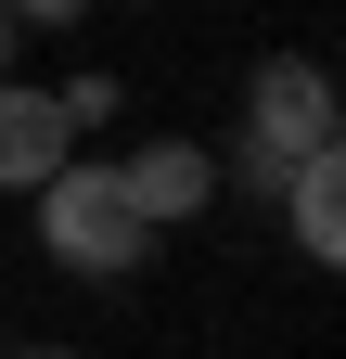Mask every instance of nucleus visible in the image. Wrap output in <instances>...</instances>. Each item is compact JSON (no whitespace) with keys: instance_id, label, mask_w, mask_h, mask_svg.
<instances>
[{"instance_id":"7ed1b4c3","label":"nucleus","mask_w":346,"mask_h":359,"mask_svg":"<svg viewBox=\"0 0 346 359\" xmlns=\"http://www.w3.org/2000/svg\"><path fill=\"white\" fill-rule=\"evenodd\" d=\"M116 180H128V205H141L154 231H180V218L219 205V154L180 142V128H167V142H141V154H116Z\"/></svg>"},{"instance_id":"f257e3e1","label":"nucleus","mask_w":346,"mask_h":359,"mask_svg":"<svg viewBox=\"0 0 346 359\" xmlns=\"http://www.w3.org/2000/svg\"><path fill=\"white\" fill-rule=\"evenodd\" d=\"M39 244H52V269H77V283H128V269L154 257V218L128 205L116 154H64L39 180Z\"/></svg>"},{"instance_id":"6e6552de","label":"nucleus","mask_w":346,"mask_h":359,"mask_svg":"<svg viewBox=\"0 0 346 359\" xmlns=\"http://www.w3.org/2000/svg\"><path fill=\"white\" fill-rule=\"evenodd\" d=\"M39 359H77V346H39Z\"/></svg>"},{"instance_id":"423d86ee","label":"nucleus","mask_w":346,"mask_h":359,"mask_svg":"<svg viewBox=\"0 0 346 359\" xmlns=\"http://www.w3.org/2000/svg\"><path fill=\"white\" fill-rule=\"evenodd\" d=\"M0 13H13V26H52V39H64L77 13H90V0H0Z\"/></svg>"},{"instance_id":"f03ea898","label":"nucleus","mask_w":346,"mask_h":359,"mask_svg":"<svg viewBox=\"0 0 346 359\" xmlns=\"http://www.w3.org/2000/svg\"><path fill=\"white\" fill-rule=\"evenodd\" d=\"M321 142H346V116H333V65L321 52H270L256 65V90H244V180L270 193V180L295 167V154H321Z\"/></svg>"},{"instance_id":"20e7f679","label":"nucleus","mask_w":346,"mask_h":359,"mask_svg":"<svg viewBox=\"0 0 346 359\" xmlns=\"http://www.w3.org/2000/svg\"><path fill=\"white\" fill-rule=\"evenodd\" d=\"M77 154V116L52 103V90H26V77H0V193H39Z\"/></svg>"},{"instance_id":"39448f33","label":"nucleus","mask_w":346,"mask_h":359,"mask_svg":"<svg viewBox=\"0 0 346 359\" xmlns=\"http://www.w3.org/2000/svg\"><path fill=\"white\" fill-rule=\"evenodd\" d=\"M270 193H282V231H295V257H321V269H333V257H346V142L295 154Z\"/></svg>"},{"instance_id":"0eeeda50","label":"nucleus","mask_w":346,"mask_h":359,"mask_svg":"<svg viewBox=\"0 0 346 359\" xmlns=\"http://www.w3.org/2000/svg\"><path fill=\"white\" fill-rule=\"evenodd\" d=\"M13 39H26V26H13V13H0V77H13Z\"/></svg>"}]
</instances>
